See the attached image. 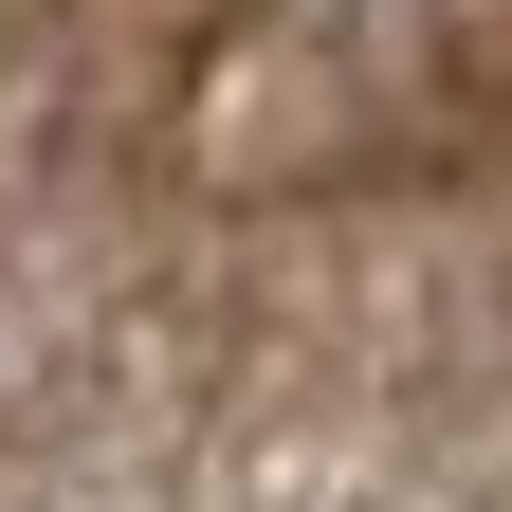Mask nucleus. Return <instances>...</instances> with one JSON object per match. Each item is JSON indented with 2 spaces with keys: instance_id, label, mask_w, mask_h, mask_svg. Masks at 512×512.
Returning <instances> with one entry per match:
<instances>
[{
  "instance_id": "nucleus-1",
  "label": "nucleus",
  "mask_w": 512,
  "mask_h": 512,
  "mask_svg": "<svg viewBox=\"0 0 512 512\" xmlns=\"http://www.w3.org/2000/svg\"><path fill=\"white\" fill-rule=\"evenodd\" d=\"M202 19H220V0H19V74L110 128V110H147L183 55H202Z\"/></svg>"
}]
</instances>
